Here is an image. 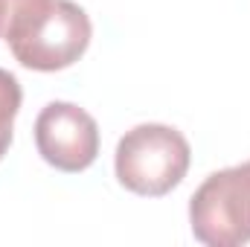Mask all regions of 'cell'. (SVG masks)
I'll list each match as a JSON object with an SVG mask.
<instances>
[{
  "mask_svg": "<svg viewBox=\"0 0 250 247\" xmlns=\"http://www.w3.org/2000/svg\"><path fill=\"white\" fill-rule=\"evenodd\" d=\"M90 35V18L73 0H15L3 38L23 67L56 73L84 56Z\"/></svg>",
  "mask_w": 250,
  "mask_h": 247,
  "instance_id": "6da1fadb",
  "label": "cell"
},
{
  "mask_svg": "<svg viewBox=\"0 0 250 247\" xmlns=\"http://www.w3.org/2000/svg\"><path fill=\"white\" fill-rule=\"evenodd\" d=\"M192 148L172 125L143 123L125 131L117 143L114 169L117 181L143 198H163L187 178Z\"/></svg>",
  "mask_w": 250,
  "mask_h": 247,
  "instance_id": "7a4b0ae2",
  "label": "cell"
},
{
  "mask_svg": "<svg viewBox=\"0 0 250 247\" xmlns=\"http://www.w3.org/2000/svg\"><path fill=\"white\" fill-rule=\"evenodd\" d=\"M189 224L201 245L239 247L250 242V160L212 172L189 198Z\"/></svg>",
  "mask_w": 250,
  "mask_h": 247,
  "instance_id": "3957f363",
  "label": "cell"
},
{
  "mask_svg": "<svg viewBox=\"0 0 250 247\" xmlns=\"http://www.w3.org/2000/svg\"><path fill=\"white\" fill-rule=\"evenodd\" d=\"M35 145L50 166L76 175L99 154V125L73 102H50L35 120Z\"/></svg>",
  "mask_w": 250,
  "mask_h": 247,
  "instance_id": "277c9868",
  "label": "cell"
},
{
  "mask_svg": "<svg viewBox=\"0 0 250 247\" xmlns=\"http://www.w3.org/2000/svg\"><path fill=\"white\" fill-rule=\"evenodd\" d=\"M21 99H23L21 82L9 70L0 67V160L6 157L12 145V131H15V117L21 111Z\"/></svg>",
  "mask_w": 250,
  "mask_h": 247,
  "instance_id": "5b68a950",
  "label": "cell"
},
{
  "mask_svg": "<svg viewBox=\"0 0 250 247\" xmlns=\"http://www.w3.org/2000/svg\"><path fill=\"white\" fill-rule=\"evenodd\" d=\"M12 9H15V0H0V38L6 35L9 18H12Z\"/></svg>",
  "mask_w": 250,
  "mask_h": 247,
  "instance_id": "8992f818",
  "label": "cell"
}]
</instances>
